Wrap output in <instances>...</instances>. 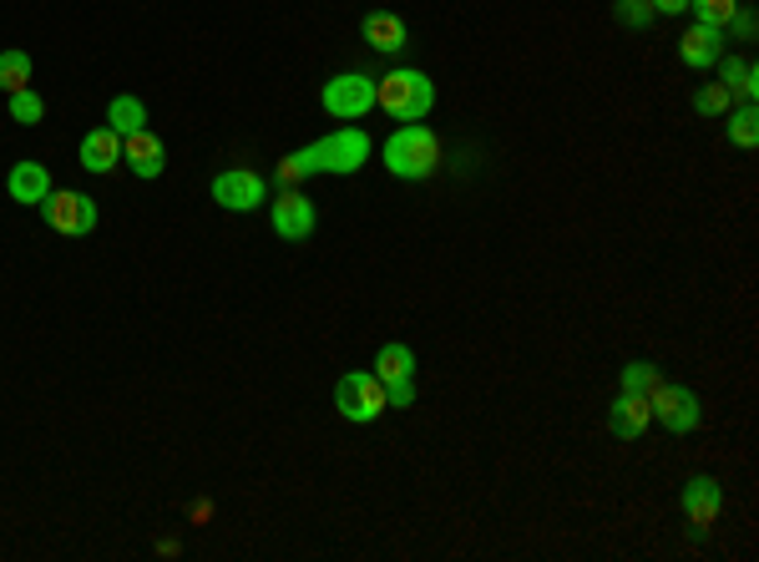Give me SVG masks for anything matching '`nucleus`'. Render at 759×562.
Listing matches in <instances>:
<instances>
[{
    "mask_svg": "<svg viewBox=\"0 0 759 562\" xmlns=\"http://www.w3.org/2000/svg\"><path fill=\"white\" fill-rule=\"evenodd\" d=\"M385 168L395 173V178L405 183H426L430 173L440 168V143L436 132L426 127V122H405L401 132H391V143H385Z\"/></svg>",
    "mask_w": 759,
    "mask_h": 562,
    "instance_id": "f257e3e1",
    "label": "nucleus"
},
{
    "mask_svg": "<svg viewBox=\"0 0 759 562\" xmlns=\"http://www.w3.org/2000/svg\"><path fill=\"white\" fill-rule=\"evenodd\" d=\"M375 107L385 112V117H395V122H420L430 107H436V86H430L426 72L401 66V72H391V76H380L375 82Z\"/></svg>",
    "mask_w": 759,
    "mask_h": 562,
    "instance_id": "f03ea898",
    "label": "nucleus"
},
{
    "mask_svg": "<svg viewBox=\"0 0 759 562\" xmlns=\"http://www.w3.org/2000/svg\"><path fill=\"white\" fill-rule=\"evenodd\" d=\"M334 410H340L344 420H355V426H370V420H380L385 410H391L380 375L375 371H350V375H340V385H334Z\"/></svg>",
    "mask_w": 759,
    "mask_h": 562,
    "instance_id": "7ed1b4c3",
    "label": "nucleus"
},
{
    "mask_svg": "<svg viewBox=\"0 0 759 562\" xmlns=\"http://www.w3.org/2000/svg\"><path fill=\"white\" fill-rule=\"evenodd\" d=\"M320 102H324V112H330V117L360 122L370 107H375V82H370V76H360V72H344V76H334V82H324Z\"/></svg>",
    "mask_w": 759,
    "mask_h": 562,
    "instance_id": "20e7f679",
    "label": "nucleus"
},
{
    "mask_svg": "<svg viewBox=\"0 0 759 562\" xmlns=\"http://www.w3.org/2000/svg\"><path fill=\"white\" fill-rule=\"evenodd\" d=\"M314 147H320V173H334V178L360 173L370 157V137L360 127H340V132H330V137H320Z\"/></svg>",
    "mask_w": 759,
    "mask_h": 562,
    "instance_id": "39448f33",
    "label": "nucleus"
},
{
    "mask_svg": "<svg viewBox=\"0 0 759 562\" xmlns=\"http://www.w3.org/2000/svg\"><path fill=\"white\" fill-rule=\"evenodd\" d=\"M41 214H46V223L56 228L61 239H86L96 228V204L86 198V192H56L51 188V198L41 204Z\"/></svg>",
    "mask_w": 759,
    "mask_h": 562,
    "instance_id": "423d86ee",
    "label": "nucleus"
},
{
    "mask_svg": "<svg viewBox=\"0 0 759 562\" xmlns=\"http://www.w3.org/2000/svg\"><path fill=\"white\" fill-rule=\"evenodd\" d=\"M214 204L228 208V214H253V208L269 204V183L249 168H228L214 178Z\"/></svg>",
    "mask_w": 759,
    "mask_h": 562,
    "instance_id": "0eeeda50",
    "label": "nucleus"
},
{
    "mask_svg": "<svg viewBox=\"0 0 759 562\" xmlns=\"http://www.w3.org/2000/svg\"><path fill=\"white\" fill-rule=\"evenodd\" d=\"M648 406H653V420L658 426H668L674 436H688L694 426H699V395L688 391V385H658V391L648 395Z\"/></svg>",
    "mask_w": 759,
    "mask_h": 562,
    "instance_id": "6e6552de",
    "label": "nucleus"
},
{
    "mask_svg": "<svg viewBox=\"0 0 759 562\" xmlns=\"http://www.w3.org/2000/svg\"><path fill=\"white\" fill-rule=\"evenodd\" d=\"M269 223L284 243H304L314 233V204L299 188H279V198L269 204Z\"/></svg>",
    "mask_w": 759,
    "mask_h": 562,
    "instance_id": "1a4fd4ad",
    "label": "nucleus"
},
{
    "mask_svg": "<svg viewBox=\"0 0 759 562\" xmlns=\"http://www.w3.org/2000/svg\"><path fill=\"white\" fill-rule=\"evenodd\" d=\"M719 507H724V487L714 477H688L684 481V517L694 522V538H709Z\"/></svg>",
    "mask_w": 759,
    "mask_h": 562,
    "instance_id": "9d476101",
    "label": "nucleus"
},
{
    "mask_svg": "<svg viewBox=\"0 0 759 562\" xmlns=\"http://www.w3.org/2000/svg\"><path fill=\"white\" fill-rule=\"evenodd\" d=\"M122 163H127L137 178H163V168H167V147H163V137H157L153 127H143V132H132V137H122Z\"/></svg>",
    "mask_w": 759,
    "mask_h": 562,
    "instance_id": "9b49d317",
    "label": "nucleus"
},
{
    "mask_svg": "<svg viewBox=\"0 0 759 562\" xmlns=\"http://www.w3.org/2000/svg\"><path fill=\"white\" fill-rule=\"evenodd\" d=\"M648 420H653L648 395L617 391V400H613V406H607V431H613L617 441H638V436L648 431Z\"/></svg>",
    "mask_w": 759,
    "mask_h": 562,
    "instance_id": "f8f14e48",
    "label": "nucleus"
},
{
    "mask_svg": "<svg viewBox=\"0 0 759 562\" xmlns=\"http://www.w3.org/2000/svg\"><path fill=\"white\" fill-rule=\"evenodd\" d=\"M6 192H11L15 204H25V208H41L51 198V173H46V163H15L11 178H6Z\"/></svg>",
    "mask_w": 759,
    "mask_h": 562,
    "instance_id": "ddd939ff",
    "label": "nucleus"
},
{
    "mask_svg": "<svg viewBox=\"0 0 759 562\" xmlns=\"http://www.w3.org/2000/svg\"><path fill=\"white\" fill-rule=\"evenodd\" d=\"M678 56H684V66H714V61L724 56V31L719 25H688V37L678 41Z\"/></svg>",
    "mask_w": 759,
    "mask_h": 562,
    "instance_id": "4468645a",
    "label": "nucleus"
},
{
    "mask_svg": "<svg viewBox=\"0 0 759 562\" xmlns=\"http://www.w3.org/2000/svg\"><path fill=\"white\" fill-rule=\"evenodd\" d=\"M122 163V137L112 127H92L82 137V168L86 173H112Z\"/></svg>",
    "mask_w": 759,
    "mask_h": 562,
    "instance_id": "2eb2a0df",
    "label": "nucleus"
},
{
    "mask_svg": "<svg viewBox=\"0 0 759 562\" xmlns=\"http://www.w3.org/2000/svg\"><path fill=\"white\" fill-rule=\"evenodd\" d=\"M360 37H365L375 51H401L405 41H410V31H405L401 15H391V11H370L365 21H360Z\"/></svg>",
    "mask_w": 759,
    "mask_h": 562,
    "instance_id": "dca6fc26",
    "label": "nucleus"
},
{
    "mask_svg": "<svg viewBox=\"0 0 759 562\" xmlns=\"http://www.w3.org/2000/svg\"><path fill=\"white\" fill-rule=\"evenodd\" d=\"M375 375L380 385L391 391V385H410L416 381V355H410V345H385L375 355Z\"/></svg>",
    "mask_w": 759,
    "mask_h": 562,
    "instance_id": "f3484780",
    "label": "nucleus"
},
{
    "mask_svg": "<svg viewBox=\"0 0 759 562\" xmlns=\"http://www.w3.org/2000/svg\"><path fill=\"white\" fill-rule=\"evenodd\" d=\"M714 66H719V86H724L729 96H745V102H755V96H759V72H755V61L719 56Z\"/></svg>",
    "mask_w": 759,
    "mask_h": 562,
    "instance_id": "a211bd4d",
    "label": "nucleus"
},
{
    "mask_svg": "<svg viewBox=\"0 0 759 562\" xmlns=\"http://www.w3.org/2000/svg\"><path fill=\"white\" fill-rule=\"evenodd\" d=\"M107 127L117 132V137H132V132H143V127H147V107L137 102V96H112Z\"/></svg>",
    "mask_w": 759,
    "mask_h": 562,
    "instance_id": "6ab92c4d",
    "label": "nucleus"
},
{
    "mask_svg": "<svg viewBox=\"0 0 759 562\" xmlns=\"http://www.w3.org/2000/svg\"><path fill=\"white\" fill-rule=\"evenodd\" d=\"M31 86V56L25 51H0V92L15 96Z\"/></svg>",
    "mask_w": 759,
    "mask_h": 562,
    "instance_id": "aec40b11",
    "label": "nucleus"
},
{
    "mask_svg": "<svg viewBox=\"0 0 759 562\" xmlns=\"http://www.w3.org/2000/svg\"><path fill=\"white\" fill-rule=\"evenodd\" d=\"M664 385V371L653 365V360H633V365H623V391L633 395H653Z\"/></svg>",
    "mask_w": 759,
    "mask_h": 562,
    "instance_id": "412c9836",
    "label": "nucleus"
},
{
    "mask_svg": "<svg viewBox=\"0 0 759 562\" xmlns=\"http://www.w3.org/2000/svg\"><path fill=\"white\" fill-rule=\"evenodd\" d=\"M729 117V143L735 147H755L759 143V112H755V102H745L739 112H724Z\"/></svg>",
    "mask_w": 759,
    "mask_h": 562,
    "instance_id": "4be33fe9",
    "label": "nucleus"
},
{
    "mask_svg": "<svg viewBox=\"0 0 759 562\" xmlns=\"http://www.w3.org/2000/svg\"><path fill=\"white\" fill-rule=\"evenodd\" d=\"M41 117H46V102H41V96L31 92V86L11 96V122H21V127H37Z\"/></svg>",
    "mask_w": 759,
    "mask_h": 562,
    "instance_id": "5701e85b",
    "label": "nucleus"
},
{
    "mask_svg": "<svg viewBox=\"0 0 759 562\" xmlns=\"http://www.w3.org/2000/svg\"><path fill=\"white\" fill-rule=\"evenodd\" d=\"M729 102H735V96L724 92L719 82H709V86H699V92H694V112H699V117H724V112H729Z\"/></svg>",
    "mask_w": 759,
    "mask_h": 562,
    "instance_id": "b1692460",
    "label": "nucleus"
},
{
    "mask_svg": "<svg viewBox=\"0 0 759 562\" xmlns=\"http://www.w3.org/2000/svg\"><path fill=\"white\" fill-rule=\"evenodd\" d=\"M735 6L739 0H688V11L699 15V25H719V31H724V21L735 15Z\"/></svg>",
    "mask_w": 759,
    "mask_h": 562,
    "instance_id": "393cba45",
    "label": "nucleus"
},
{
    "mask_svg": "<svg viewBox=\"0 0 759 562\" xmlns=\"http://www.w3.org/2000/svg\"><path fill=\"white\" fill-rule=\"evenodd\" d=\"M613 11H617V21H623V25H633V31H638V25H648L653 6H648V0H617Z\"/></svg>",
    "mask_w": 759,
    "mask_h": 562,
    "instance_id": "a878e982",
    "label": "nucleus"
},
{
    "mask_svg": "<svg viewBox=\"0 0 759 562\" xmlns=\"http://www.w3.org/2000/svg\"><path fill=\"white\" fill-rule=\"evenodd\" d=\"M724 25H735V37H755V11H745V6H735V15H729V21Z\"/></svg>",
    "mask_w": 759,
    "mask_h": 562,
    "instance_id": "bb28decb",
    "label": "nucleus"
},
{
    "mask_svg": "<svg viewBox=\"0 0 759 562\" xmlns=\"http://www.w3.org/2000/svg\"><path fill=\"white\" fill-rule=\"evenodd\" d=\"M385 400H391V406H416V381H410V385H391V391H385Z\"/></svg>",
    "mask_w": 759,
    "mask_h": 562,
    "instance_id": "cd10ccee",
    "label": "nucleus"
},
{
    "mask_svg": "<svg viewBox=\"0 0 759 562\" xmlns=\"http://www.w3.org/2000/svg\"><path fill=\"white\" fill-rule=\"evenodd\" d=\"M653 15H684L688 11V0H648Z\"/></svg>",
    "mask_w": 759,
    "mask_h": 562,
    "instance_id": "c85d7f7f",
    "label": "nucleus"
}]
</instances>
